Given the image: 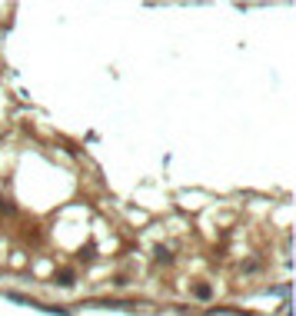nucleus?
I'll return each mask as SVG.
<instances>
[{"label": "nucleus", "mask_w": 296, "mask_h": 316, "mask_svg": "<svg viewBox=\"0 0 296 316\" xmlns=\"http://www.w3.org/2000/svg\"><path fill=\"white\" fill-rule=\"evenodd\" d=\"M57 279H60V286H74V270H60Z\"/></svg>", "instance_id": "1"}, {"label": "nucleus", "mask_w": 296, "mask_h": 316, "mask_svg": "<svg viewBox=\"0 0 296 316\" xmlns=\"http://www.w3.org/2000/svg\"><path fill=\"white\" fill-rule=\"evenodd\" d=\"M193 293H197V296H200V299H210V296H213V290H210V286H197Z\"/></svg>", "instance_id": "2"}, {"label": "nucleus", "mask_w": 296, "mask_h": 316, "mask_svg": "<svg viewBox=\"0 0 296 316\" xmlns=\"http://www.w3.org/2000/svg\"><path fill=\"white\" fill-rule=\"evenodd\" d=\"M157 260H160V263H170V250H163V246H160V250H157Z\"/></svg>", "instance_id": "3"}]
</instances>
